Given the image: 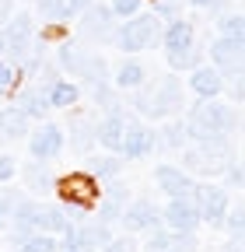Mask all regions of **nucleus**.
<instances>
[{
  "label": "nucleus",
  "instance_id": "nucleus-17",
  "mask_svg": "<svg viewBox=\"0 0 245 252\" xmlns=\"http://www.w3.org/2000/svg\"><path fill=\"white\" fill-rule=\"evenodd\" d=\"M46 98H49V105H56V109H67V105H74V102H77V84L53 81V88L46 91Z\"/></svg>",
  "mask_w": 245,
  "mask_h": 252
},
{
  "label": "nucleus",
  "instance_id": "nucleus-31",
  "mask_svg": "<svg viewBox=\"0 0 245 252\" xmlns=\"http://www.w3.org/2000/svg\"><path fill=\"white\" fill-rule=\"evenodd\" d=\"M137 7H140V0H112V11L122 14V18H133Z\"/></svg>",
  "mask_w": 245,
  "mask_h": 252
},
{
  "label": "nucleus",
  "instance_id": "nucleus-33",
  "mask_svg": "<svg viewBox=\"0 0 245 252\" xmlns=\"http://www.w3.org/2000/svg\"><path fill=\"white\" fill-rule=\"evenodd\" d=\"M14 203H18V200H14L11 193H4V196H0V228L7 224V214L14 210Z\"/></svg>",
  "mask_w": 245,
  "mask_h": 252
},
{
  "label": "nucleus",
  "instance_id": "nucleus-29",
  "mask_svg": "<svg viewBox=\"0 0 245 252\" xmlns=\"http://www.w3.org/2000/svg\"><path fill=\"white\" fill-rule=\"evenodd\" d=\"M14 81H18V74L7 67V63H0V94H11L14 91Z\"/></svg>",
  "mask_w": 245,
  "mask_h": 252
},
{
  "label": "nucleus",
  "instance_id": "nucleus-21",
  "mask_svg": "<svg viewBox=\"0 0 245 252\" xmlns=\"http://www.w3.org/2000/svg\"><path fill=\"white\" fill-rule=\"evenodd\" d=\"M70 144H74L77 151L91 147V144H95V126H91V123H74V133H70Z\"/></svg>",
  "mask_w": 245,
  "mask_h": 252
},
{
  "label": "nucleus",
  "instance_id": "nucleus-4",
  "mask_svg": "<svg viewBox=\"0 0 245 252\" xmlns=\"http://www.w3.org/2000/svg\"><path fill=\"white\" fill-rule=\"evenodd\" d=\"M154 179L161 182L165 196H172V200H189V193H193V179H189V175H182V172L172 168V165H158Z\"/></svg>",
  "mask_w": 245,
  "mask_h": 252
},
{
  "label": "nucleus",
  "instance_id": "nucleus-14",
  "mask_svg": "<svg viewBox=\"0 0 245 252\" xmlns=\"http://www.w3.org/2000/svg\"><path fill=\"white\" fill-rule=\"evenodd\" d=\"M28 18L25 14H18V18H11V25H7V32H4V46H11L18 56H25V39H28Z\"/></svg>",
  "mask_w": 245,
  "mask_h": 252
},
{
  "label": "nucleus",
  "instance_id": "nucleus-1",
  "mask_svg": "<svg viewBox=\"0 0 245 252\" xmlns=\"http://www.w3.org/2000/svg\"><path fill=\"white\" fill-rule=\"evenodd\" d=\"M158 42V18L154 14H133L126 25L119 28V46L126 53H137V49H147Z\"/></svg>",
  "mask_w": 245,
  "mask_h": 252
},
{
  "label": "nucleus",
  "instance_id": "nucleus-10",
  "mask_svg": "<svg viewBox=\"0 0 245 252\" xmlns=\"http://www.w3.org/2000/svg\"><path fill=\"white\" fill-rule=\"evenodd\" d=\"M165 49H168V56H172V53H186V49H193V25H186V21H172V25L165 28Z\"/></svg>",
  "mask_w": 245,
  "mask_h": 252
},
{
  "label": "nucleus",
  "instance_id": "nucleus-41",
  "mask_svg": "<svg viewBox=\"0 0 245 252\" xmlns=\"http://www.w3.org/2000/svg\"><path fill=\"white\" fill-rule=\"evenodd\" d=\"M193 4H196V7H214L217 0H193Z\"/></svg>",
  "mask_w": 245,
  "mask_h": 252
},
{
  "label": "nucleus",
  "instance_id": "nucleus-8",
  "mask_svg": "<svg viewBox=\"0 0 245 252\" xmlns=\"http://www.w3.org/2000/svg\"><path fill=\"white\" fill-rule=\"evenodd\" d=\"M210 56L221 63V67H231V74H238L242 70V63H238V56H242V39H228V35H221L217 42L210 46Z\"/></svg>",
  "mask_w": 245,
  "mask_h": 252
},
{
  "label": "nucleus",
  "instance_id": "nucleus-30",
  "mask_svg": "<svg viewBox=\"0 0 245 252\" xmlns=\"http://www.w3.org/2000/svg\"><path fill=\"white\" fill-rule=\"evenodd\" d=\"M221 35H228V39H242V14H231V18L221 25Z\"/></svg>",
  "mask_w": 245,
  "mask_h": 252
},
{
  "label": "nucleus",
  "instance_id": "nucleus-27",
  "mask_svg": "<svg viewBox=\"0 0 245 252\" xmlns=\"http://www.w3.org/2000/svg\"><path fill=\"white\" fill-rule=\"evenodd\" d=\"M91 168H95L98 175H105V179H112L119 172V161L116 158H91Z\"/></svg>",
  "mask_w": 245,
  "mask_h": 252
},
{
  "label": "nucleus",
  "instance_id": "nucleus-35",
  "mask_svg": "<svg viewBox=\"0 0 245 252\" xmlns=\"http://www.w3.org/2000/svg\"><path fill=\"white\" fill-rule=\"evenodd\" d=\"M102 252H133V245H130L126 238H119V242H105Z\"/></svg>",
  "mask_w": 245,
  "mask_h": 252
},
{
  "label": "nucleus",
  "instance_id": "nucleus-9",
  "mask_svg": "<svg viewBox=\"0 0 245 252\" xmlns=\"http://www.w3.org/2000/svg\"><path fill=\"white\" fill-rule=\"evenodd\" d=\"M28 147H32L35 158H53V154H60V147H63V137H60L56 126H42V130L28 140Z\"/></svg>",
  "mask_w": 245,
  "mask_h": 252
},
{
  "label": "nucleus",
  "instance_id": "nucleus-34",
  "mask_svg": "<svg viewBox=\"0 0 245 252\" xmlns=\"http://www.w3.org/2000/svg\"><path fill=\"white\" fill-rule=\"evenodd\" d=\"M14 175V158L11 154H0V182H7Z\"/></svg>",
  "mask_w": 245,
  "mask_h": 252
},
{
  "label": "nucleus",
  "instance_id": "nucleus-2",
  "mask_svg": "<svg viewBox=\"0 0 245 252\" xmlns=\"http://www.w3.org/2000/svg\"><path fill=\"white\" fill-rule=\"evenodd\" d=\"M56 193L63 196L67 203H77V207H91L98 200V186L91 175H81V172H70L56 182Z\"/></svg>",
  "mask_w": 245,
  "mask_h": 252
},
{
  "label": "nucleus",
  "instance_id": "nucleus-19",
  "mask_svg": "<svg viewBox=\"0 0 245 252\" xmlns=\"http://www.w3.org/2000/svg\"><path fill=\"white\" fill-rule=\"evenodd\" d=\"M18 109H21L25 116H46L49 98H46L42 91H35V88H32V91H25V94H21V105H18Z\"/></svg>",
  "mask_w": 245,
  "mask_h": 252
},
{
  "label": "nucleus",
  "instance_id": "nucleus-32",
  "mask_svg": "<svg viewBox=\"0 0 245 252\" xmlns=\"http://www.w3.org/2000/svg\"><path fill=\"white\" fill-rule=\"evenodd\" d=\"M182 137H186V126H179V123H168V126H165V140H168L172 147H179Z\"/></svg>",
  "mask_w": 245,
  "mask_h": 252
},
{
  "label": "nucleus",
  "instance_id": "nucleus-7",
  "mask_svg": "<svg viewBox=\"0 0 245 252\" xmlns=\"http://www.w3.org/2000/svg\"><path fill=\"white\" fill-rule=\"evenodd\" d=\"M151 224H158V207L151 200H137L133 207H126V214H122V228H130V231H144Z\"/></svg>",
  "mask_w": 245,
  "mask_h": 252
},
{
  "label": "nucleus",
  "instance_id": "nucleus-12",
  "mask_svg": "<svg viewBox=\"0 0 245 252\" xmlns=\"http://www.w3.org/2000/svg\"><path fill=\"white\" fill-rule=\"evenodd\" d=\"M179 105H182V88H179V81H175V77L161 81V88H158V94H154V116L175 112Z\"/></svg>",
  "mask_w": 245,
  "mask_h": 252
},
{
  "label": "nucleus",
  "instance_id": "nucleus-42",
  "mask_svg": "<svg viewBox=\"0 0 245 252\" xmlns=\"http://www.w3.org/2000/svg\"><path fill=\"white\" fill-rule=\"evenodd\" d=\"M0 49H4V39H0Z\"/></svg>",
  "mask_w": 245,
  "mask_h": 252
},
{
  "label": "nucleus",
  "instance_id": "nucleus-3",
  "mask_svg": "<svg viewBox=\"0 0 245 252\" xmlns=\"http://www.w3.org/2000/svg\"><path fill=\"white\" fill-rule=\"evenodd\" d=\"M193 193H196V200H193L196 214H200L203 220H210V224L221 228L224 210H228V196L221 193V189H214V186H200V189H193Z\"/></svg>",
  "mask_w": 245,
  "mask_h": 252
},
{
  "label": "nucleus",
  "instance_id": "nucleus-39",
  "mask_svg": "<svg viewBox=\"0 0 245 252\" xmlns=\"http://www.w3.org/2000/svg\"><path fill=\"white\" fill-rule=\"evenodd\" d=\"M228 252H242V231H235V235H231V245H228Z\"/></svg>",
  "mask_w": 245,
  "mask_h": 252
},
{
  "label": "nucleus",
  "instance_id": "nucleus-16",
  "mask_svg": "<svg viewBox=\"0 0 245 252\" xmlns=\"http://www.w3.org/2000/svg\"><path fill=\"white\" fill-rule=\"evenodd\" d=\"M63 228H67V220H63V214H60V210H53V207H35V231L56 235V231H63Z\"/></svg>",
  "mask_w": 245,
  "mask_h": 252
},
{
  "label": "nucleus",
  "instance_id": "nucleus-37",
  "mask_svg": "<svg viewBox=\"0 0 245 252\" xmlns=\"http://www.w3.org/2000/svg\"><path fill=\"white\" fill-rule=\"evenodd\" d=\"M67 7H70V11H88L91 0H67Z\"/></svg>",
  "mask_w": 245,
  "mask_h": 252
},
{
  "label": "nucleus",
  "instance_id": "nucleus-36",
  "mask_svg": "<svg viewBox=\"0 0 245 252\" xmlns=\"http://www.w3.org/2000/svg\"><path fill=\"white\" fill-rule=\"evenodd\" d=\"M228 228H231V235H235V231H242V207H235V210H231V220H228Z\"/></svg>",
  "mask_w": 245,
  "mask_h": 252
},
{
  "label": "nucleus",
  "instance_id": "nucleus-11",
  "mask_svg": "<svg viewBox=\"0 0 245 252\" xmlns=\"http://www.w3.org/2000/svg\"><path fill=\"white\" fill-rule=\"evenodd\" d=\"M35 231V203H14V228H11V238L21 245L25 238H32Z\"/></svg>",
  "mask_w": 245,
  "mask_h": 252
},
{
  "label": "nucleus",
  "instance_id": "nucleus-28",
  "mask_svg": "<svg viewBox=\"0 0 245 252\" xmlns=\"http://www.w3.org/2000/svg\"><path fill=\"white\" fill-rule=\"evenodd\" d=\"M168 60H172V67H175V70H189L193 63H196V53H193V49H186V53H172Z\"/></svg>",
  "mask_w": 245,
  "mask_h": 252
},
{
  "label": "nucleus",
  "instance_id": "nucleus-18",
  "mask_svg": "<svg viewBox=\"0 0 245 252\" xmlns=\"http://www.w3.org/2000/svg\"><path fill=\"white\" fill-rule=\"evenodd\" d=\"M25 123H28V116H25L21 109H7V112H0V133L25 137Z\"/></svg>",
  "mask_w": 245,
  "mask_h": 252
},
{
  "label": "nucleus",
  "instance_id": "nucleus-24",
  "mask_svg": "<svg viewBox=\"0 0 245 252\" xmlns=\"http://www.w3.org/2000/svg\"><path fill=\"white\" fill-rule=\"evenodd\" d=\"M21 245H25L21 252H56V242H53V235H32V238H25Z\"/></svg>",
  "mask_w": 245,
  "mask_h": 252
},
{
  "label": "nucleus",
  "instance_id": "nucleus-13",
  "mask_svg": "<svg viewBox=\"0 0 245 252\" xmlns=\"http://www.w3.org/2000/svg\"><path fill=\"white\" fill-rule=\"evenodd\" d=\"M189 84H193V91L200 94V98H214V94L221 91V74L217 70H210V67H196L193 70V77H189Z\"/></svg>",
  "mask_w": 245,
  "mask_h": 252
},
{
  "label": "nucleus",
  "instance_id": "nucleus-26",
  "mask_svg": "<svg viewBox=\"0 0 245 252\" xmlns=\"http://www.w3.org/2000/svg\"><path fill=\"white\" fill-rule=\"evenodd\" d=\"M147 249H151V252H172L175 245H172V235H168V231H154V235L147 238Z\"/></svg>",
  "mask_w": 245,
  "mask_h": 252
},
{
  "label": "nucleus",
  "instance_id": "nucleus-20",
  "mask_svg": "<svg viewBox=\"0 0 245 252\" xmlns=\"http://www.w3.org/2000/svg\"><path fill=\"white\" fill-rule=\"evenodd\" d=\"M67 252H98V245L91 242V231L81 228V231H67V242H63Z\"/></svg>",
  "mask_w": 245,
  "mask_h": 252
},
{
  "label": "nucleus",
  "instance_id": "nucleus-25",
  "mask_svg": "<svg viewBox=\"0 0 245 252\" xmlns=\"http://www.w3.org/2000/svg\"><path fill=\"white\" fill-rule=\"evenodd\" d=\"M25 179H28V186H32V189H39V193L49 186V179H46V168H42V165H28V168H25Z\"/></svg>",
  "mask_w": 245,
  "mask_h": 252
},
{
  "label": "nucleus",
  "instance_id": "nucleus-6",
  "mask_svg": "<svg viewBox=\"0 0 245 252\" xmlns=\"http://www.w3.org/2000/svg\"><path fill=\"white\" fill-rule=\"evenodd\" d=\"M119 151L126 158H140L151 151V133L144 130L140 123H126L122 126V140H119Z\"/></svg>",
  "mask_w": 245,
  "mask_h": 252
},
{
  "label": "nucleus",
  "instance_id": "nucleus-38",
  "mask_svg": "<svg viewBox=\"0 0 245 252\" xmlns=\"http://www.w3.org/2000/svg\"><path fill=\"white\" fill-rule=\"evenodd\" d=\"M175 7H179V0H161V14H168V18H172V14H175Z\"/></svg>",
  "mask_w": 245,
  "mask_h": 252
},
{
  "label": "nucleus",
  "instance_id": "nucleus-15",
  "mask_svg": "<svg viewBox=\"0 0 245 252\" xmlns=\"http://www.w3.org/2000/svg\"><path fill=\"white\" fill-rule=\"evenodd\" d=\"M122 126H126V123H122V116L112 112L109 119H102V126L95 130V140L105 144V147H119V140H122Z\"/></svg>",
  "mask_w": 245,
  "mask_h": 252
},
{
  "label": "nucleus",
  "instance_id": "nucleus-5",
  "mask_svg": "<svg viewBox=\"0 0 245 252\" xmlns=\"http://www.w3.org/2000/svg\"><path fill=\"white\" fill-rule=\"evenodd\" d=\"M165 220H168L175 231H193L196 220H200V214H196L193 200H172V203L165 207Z\"/></svg>",
  "mask_w": 245,
  "mask_h": 252
},
{
  "label": "nucleus",
  "instance_id": "nucleus-40",
  "mask_svg": "<svg viewBox=\"0 0 245 252\" xmlns=\"http://www.w3.org/2000/svg\"><path fill=\"white\" fill-rule=\"evenodd\" d=\"M228 179H231V182L238 186V182H242V168H238V165H231V172H228Z\"/></svg>",
  "mask_w": 245,
  "mask_h": 252
},
{
  "label": "nucleus",
  "instance_id": "nucleus-23",
  "mask_svg": "<svg viewBox=\"0 0 245 252\" xmlns=\"http://www.w3.org/2000/svg\"><path fill=\"white\" fill-rule=\"evenodd\" d=\"M39 11H42L49 21H60V18H67V14H70L67 0H39Z\"/></svg>",
  "mask_w": 245,
  "mask_h": 252
},
{
  "label": "nucleus",
  "instance_id": "nucleus-22",
  "mask_svg": "<svg viewBox=\"0 0 245 252\" xmlns=\"http://www.w3.org/2000/svg\"><path fill=\"white\" fill-rule=\"evenodd\" d=\"M119 88H137L140 81H144V70L137 67V63H122V67H119Z\"/></svg>",
  "mask_w": 245,
  "mask_h": 252
}]
</instances>
